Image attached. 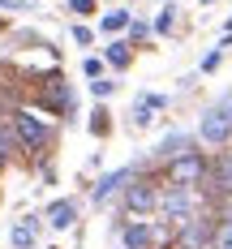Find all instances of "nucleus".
Here are the masks:
<instances>
[{
  "label": "nucleus",
  "mask_w": 232,
  "mask_h": 249,
  "mask_svg": "<svg viewBox=\"0 0 232 249\" xmlns=\"http://www.w3.org/2000/svg\"><path fill=\"white\" fill-rule=\"evenodd\" d=\"M151 121H155V107H146V103L138 99V107H133V129H146Z\"/></svg>",
  "instance_id": "obj_21"
},
{
  "label": "nucleus",
  "mask_w": 232,
  "mask_h": 249,
  "mask_svg": "<svg viewBox=\"0 0 232 249\" xmlns=\"http://www.w3.org/2000/svg\"><path fill=\"white\" fill-rule=\"evenodd\" d=\"M202 176H206V155L189 146L177 159H163L159 185H168V189H202Z\"/></svg>",
  "instance_id": "obj_1"
},
{
  "label": "nucleus",
  "mask_w": 232,
  "mask_h": 249,
  "mask_svg": "<svg viewBox=\"0 0 232 249\" xmlns=\"http://www.w3.org/2000/svg\"><path fill=\"white\" fill-rule=\"evenodd\" d=\"M202 4H211V0H202Z\"/></svg>",
  "instance_id": "obj_30"
},
{
  "label": "nucleus",
  "mask_w": 232,
  "mask_h": 249,
  "mask_svg": "<svg viewBox=\"0 0 232 249\" xmlns=\"http://www.w3.org/2000/svg\"><path fill=\"white\" fill-rule=\"evenodd\" d=\"M73 39H77V43H90L95 35H90V26H73Z\"/></svg>",
  "instance_id": "obj_28"
},
{
  "label": "nucleus",
  "mask_w": 232,
  "mask_h": 249,
  "mask_svg": "<svg viewBox=\"0 0 232 249\" xmlns=\"http://www.w3.org/2000/svg\"><path fill=\"white\" fill-rule=\"evenodd\" d=\"M228 30H232V18H228Z\"/></svg>",
  "instance_id": "obj_29"
},
{
  "label": "nucleus",
  "mask_w": 232,
  "mask_h": 249,
  "mask_svg": "<svg viewBox=\"0 0 232 249\" xmlns=\"http://www.w3.org/2000/svg\"><path fill=\"white\" fill-rule=\"evenodd\" d=\"M103 65H112V69H129V65H133V48H129L125 39H112L107 52H103Z\"/></svg>",
  "instance_id": "obj_14"
},
{
  "label": "nucleus",
  "mask_w": 232,
  "mask_h": 249,
  "mask_svg": "<svg viewBox=\"0 0 232 249\" xmlns=\"http://www.w3.org/2000/svg\"><path fill=\"white\" fill-rule=\"evenodd\" d=\"M39 107L52 112V116H69V112H73V90H69V82H65V77H48V82L39 86Z\"/></svg>",
  "instance_id": "obj_7"
},
{
  "label": "nucleus",
  "mask_w": 232,
  "mask_h": 249,
  "mask_svg": "<svg viewBox=\"0 0 232 249\" xmlns=\"http://www.w3.org/2000/svg\"><path fill=\"white\" fill-rule=\"evenodd\" d=\"M194 146V138H189V133H163V138H159V146H155V159H159V163H163V159H177L180 150H189Z\"/></svg>",
  "instance_id": "obj_10"
},
{
  "label": "nucleus",
  "mask_w": 232,
  "mask_h": 249,
  "mask_svg": "<svg viewBox=\"0 0 232 249\" xmlns=\"http://www.w3.org/2000/svg\"><path fill=\"white\" fill-rule=\"evenodd\" d=\"M125 35H129L125 43H129V48H133V43H142V39L151 35V26H146V22H129V26H125Z\"/></svg>",
  "instance_id": "obj_20"
},
{
  "label": "nucleus",
  "mask_w": 232,
  "mask_h": 249,
  "mask_svg": "<svg viewBox=\"0 0 232 249\" xmlns=\"http://www.w3.org/2000/svg\"><path fill=\"white\" fill-rule=\"evenodd\" d=\"M95 4H99V0H69L73 13H95Z\"/></svg>",
  "instance_id": "obj_27"
},
{
  "label": "nucleus",
  "mask_w": 232,
  "mask_h": 249,
  "mask_svg": "<svg viewBox=\"0 0 232 249\" xmlns=\"http://www.w3.org/2000/svg\"><path fill=\"white\" fill-rule=\"evenodd\" d=\"M172 26H177V4H172V0H168V4H163V9H159V18H155V35H168V30H172Z\"/></svg>",
  "instance_id": "obj_18"
},
{
  "label": "nucleus",
  "mask_w": 232,
  "mask_h": 249,
  "mask_svg": "<svg viewBox=\"0 0 232 249\" xmlns=\"http://www.w3.org/2000/svg\"><path fill=\"white\" fill-rule=\"evenodd\" d=\"M73 219H77V202H52L48 206V224L56 228V232H65V228H73Z\"/></svg>",
  "instance_id": "obj_12"
},
{
  "label": "nucleus",
  "mask_w": 232,
  "mask_h": 249,
  "mask_svg": "<svg viewBox=\"0 0 232 249\" xmlns=\"http://www.w3.org/2000/svg\"><path fill=\"white\" fill-rule=\"evenodd\" d=\"M206 202L198 189H159V202H155V215L168 219V224H185L194 211H202Z\"/></svg>",
  "instance_id": "obj_4"
},
{
  "label": "nucleus",
  "mask_w": 232,
  "mask_h": 249,
  "mask_svg": "<svg viewBox=\"0 0 232 249\" xmlns=\"http://www.w3.org/2000/svg\"><path fill=\"white\" fill-rule=\"evenodd\" d=\"M219 60H224V52H219V48H215V52H206V56H202V73L219 69Z\"/></svg>",
  "instance_id": "obj_25"
},
{
  "label": "nucleus",
  "mask_w": 232,
  "mask_h": 249,
  "mask_svg": "<svg viewBox=\"0 0 232 249\" xmlns=\"http://www.w3.org/2000/svg\"><path fill=\"white\" fill-rule=\"evenodd\" d=\"M211 249H232V211H224L215 224H211Z\"/></svg>",
  "instance_id": "obj_13"
},
{
  "label": "nucleus",
  "mask_w": 232,
  "mask_h": 249,
  "mask_svg": "<svg viewBox=\"0 0 232 249\" xmlns=\"http://www.w3.org/2000/svg\"><path fill=\"white\" fill-rule=\"evenodd\" d=\"M13 146L26 150V155H43V150L52 146V138H56V129H52L43 116H35L30 107H22V112H13Z\"/></svg>",
  "instance_id": "obj_2"
},
{
  "label": "nucleus",
  "mask_w": 232,
  "mask_h": 249,
  "mask_svg": "<svg viewBox=\"0 0 232 249\" xmlns=\"http://www.w3.org/2000/svg\"><path fill=\"white\" fill-rule=\"evenodd\" d=\"M198 138H202L206 146H228L232 142V90L224 99H215L198 116Z\"/></svg>",
  "instance_id": "obj_3"
},
{
  "label": "nucleus",
  "mask_w": 232,
  "mask_h": 249,
  "mask_svg": "<svg viewBox=\"0 0 232 249\" xmlns=\"http://www.w3.org/2000/svg\"><path fill=\"white\" fill-rule=\"evenodd\" d=\"M112 90H116V82H107V77H90V95H95V99H107Z\"/></svg>",
  "instance_id": "obj_23"
},
{
  "label": "nucleus",
  "mask_w": 232,
  "mask_h": 249,
  "mask_svg": "<svg viewBox=\"0 0 232 249\" xmlns=\"http://www.w3.org/2000/svg\"><path fill=\"white\" fill-rule=\"evenodd\" d=\"M159 180L155 176H138L133 172V185H125V206L129 215H155V202H159Z\"/></svg>",
  "instance_id": "obj_6"
},
{
  "label": "nucleus",
  "mask_w": 232,
  "mask_h": 249,
  "mask_svg": "<svg viewBox=\"0 0 232 249\" xmlns=\"http://www.w3.org/2000/svg\"><path fill=\"white\" fill-rule=\"evenodd\" d=\"M138 99L146 103V107H155V112H163V107H168V95H138Z\"/></svg>",
  "instance_id": "obj_26"
},
{
  "label": "nucleus",
  "mask_w": 232,
  "mask_h": 249,
  "mask_svg": "<svg viewBox=\"0 0 232 249\" xmlns=\"http://www.w3.org/2000/svg\"><path fill=\"white\" fill-rule=\"evenodd\" d=\"M107 116H112V112H107V107H95V116H90V133H107V129H112V121H107Z\"/></svg>",
  "instance_id": "obj_19"
},
{
  "label": "nucleus",
  "mask_w": 232,
  "mask_h": 249,
  "mask_svg": "<svg viewBox=\"0 0 232 249\" xmlns=\"http://www.w3.org/2000/svg\"><path fill=\"white\" fill-rule=\"evenodd\" d=\"M121 245L125 249H151V228H146V219H133V224L121 228Z\"/></svg>",
  "instance_id": "obj_11"
},
{
  "label": "nucleus",
  "mask_w": 232,
  "mask_h": 249,
  "mask_svg": "<svg viewBox=\"0 0 232 249\" xmlns=\"http://www.w3.org/2000/svg\"><path fill=\"white\" fill-rule=\"evenodd\" d=\"M35 232H39V224H35V219H22V224H13L9 241H13L18 249H30V245H35Z\"/></svg>",
  "instance_id": "obj_16"
},
{
  "label": "nucleus",
  "mask_w": 232,
  "mask_h": 249,
  "mask_svg": "<svg viewBox=\"0 0 232 249\" xmlns=\"http://www.w3.org/2000/svg\"><path fill=\"white\" fill-rule=\"evenodd\" d=\"M9 155H13V133L0 124V172H4V163H9Z\"/></svg>",
  "instance_id": "obj_22"
},
{
  "label": "nucleus",
  "mask_w": 232,
  "mask_h": 249,
  "mask_svg": "<svg viewBox=\"0 0 232 249\" xmlns=\"http://www.w3.org/2000/svg\"><path fill=\"white\" fill-rule=\"evenodd\" d=\"M129 180H133V168H121V172H107V176H99V185L90 189V198H95V206H103V202H112L121 189H125Z\"/></svg>",
  "instance_id": "obj_9"
},
{
  "label": "nucleus",
  "mask_w": 232,
  "mask_h": 249,
  "mask_svg": "<svg viewBox=\"0 0 232 249\" xmlns=\"http://www.w3.org/2000/svg\"><path fill=\"white\" fill-rule=\"evenodd\" d=\"M146 228H151V249H168L172 245L177 224H168V219H146Z\"/></svg>",
  "instance_id": "obj_15"
},
{
  "label": "nucleus",
  "mask_w": 232,
  "mask_h": 249,
  "mask_svg": "<svg viewBox=\"0 0 232 249\" xmlns=\"http://www.w3.org/2000/svg\"><path fill=\"white\" fill-rule=\"evenodd\" d=\"M211 224H215V215L211 211H194L185 224H177V232H172V245L168 249H202L206 241H211Z\"/></svg>",
  "instance_id": "obj_5"
},
{
  "label": "nucleus",
  "mask_w": 232,
  "mask_h": 249,
  "mask_svg": "<svg viewBox=\"0 0 232 249\" xmlns=\"http://www.w3.org/2000/svg\"><path fill=\"white\" fill-rule=\"evenodd\" d=\"M82 73L86 77H103V56H86V60H82Z\"/></svg>",
  "instance_id": "obj_24"
},
{
  "label": "nucleus",
  "mask_w": 232,
  "mask_h": 249,
  "mask_svg": "<svg viewBox=\"0 0 232 249\" xmlns=\"http://www.w3.org/2000/svg\"><path fill=\"white\" fill-rule=\"evenodd\" d=\"M133 22V13H129V9H112V13H103V30H107V35H121V30H125V26Z\"/></svg>",
  "instance_id": "obj_17"
},
{
  "label": "nucleus",
  "mask_w": 232,
  "mask_h": 249,
  "mask_svg": "<svg viewBox=\"0 0 232 249\" xmlns=\"http://www.w3.org/2000/svg\"><path fill=\"white\" fill-rule=\"evenodd\" d=\"M202 185L215 194V198H232V155H215V159H206V176Z\"/></svg>",
  "instance_id": "obj_8"
}]
</instances>
